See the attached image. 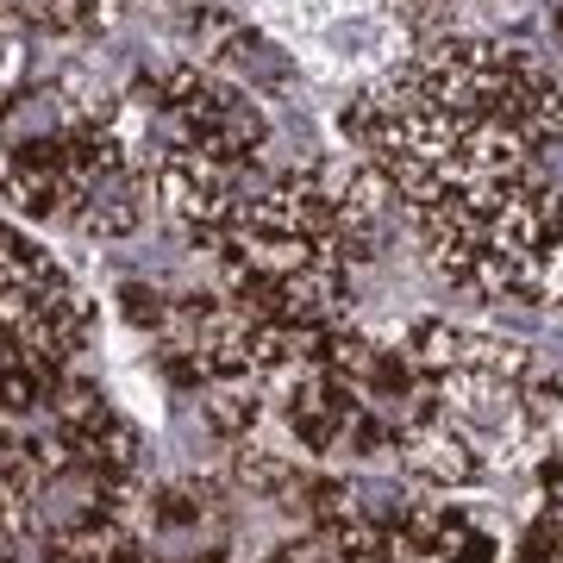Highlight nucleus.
<instances>
[{
	"label": "nucleus",
	"mask_w": 563,
	"mask_h": 563,
	"mask_svg": "<svg viewBox=\"0 0 563 563\" xmlns=\"http://www.w3.org/2000/svg\"><path fill=\"white\" fill-rule=\"evenodd\" d=\"M125 0H0V32H38V38H95L120 25Z\"/></svg>",
	"instance_id": "obj_2"
},
{
	"label": "nucleus",
	"mask_w": 563,
	"mask_h": 563,
	"mask_svg": "<svg viewBox=\"0 0 563 563\" xmlns=\"http://www.w3.org/2000/svg\"><path fill=\"white\" fill-rule=\"evenodd\" d=\"M120 307L139 332H163V320H169V295H163V288H144V282H125Z\"/></svg>",
	"instance_id": "obj_4"
},
{
	"label": "nucleus",
	"mask_w": 563,
	"mask_h": 563,
	"mask_svg": "<svg viewBox=\"0 0 563 563\" xmlns=\"http://www.w3.org/2000/svg\"><path fill=\"white\" fill-rule=\"evenodd\" d=\"M551 32H558V44H563V0L551 7Z\"/></svg>",
	"instance_id": "obj_5"
},
{
	"label": "nucleus",
	"mask_w": 563,
	"mask_h": 563,
	"mask_svg": "<svg viewBox=\"0 0 563 563\" xmlns=\"http://www.w3.org/2000/svg\"><path fill=\"white\" fill-rule=\"evenodd\" d=\"M539 495H544V507L526 526L520 563H563V451L539 463Z\"/></svg>",
	"instance_id": "obj_3"
},
{
	"label": "nucleus",
	"mask_w": 563,
	"mask_h": 563,
	"mask_svg": "<svg viewBox=\"0 0 563 563\" xmlns=\"http://www.w3.org/2000/svg\"><path fill=\"white\" fill-rule=\"evenodd\" d=\"M344 132L470 295L563 307V76L539 51L444 32L344 107Z\"/></svg>",
	"instance_id": "obj_1"
}]
</instances>
